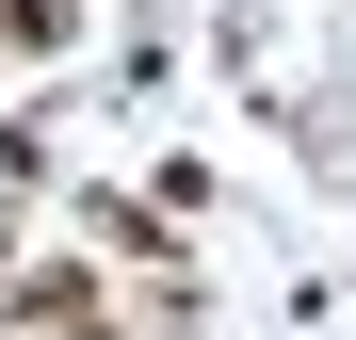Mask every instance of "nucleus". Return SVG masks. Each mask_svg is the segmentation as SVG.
<instances>
[{
	"mask_svg": "<svg viewBox=\"0 0 356 340\" xmlns=\"http://www.w3.org/2000/svg\"><path fill=\"white\" fill-rule=\"evenodd\" d=\"M0 340H17V324H0Z\"/></svg>",
	"mask_w": 356,
	"mask_h": 340,
	"instance_id": "nucleus-3",
	"label": "nucleus"
},
{
	"mask_svg": "<svg viewBox=\"0 0 356 340\" xmlns=\"http://www.w3.org/2000/svg\"><path fill=\"white\" fill-rule=\"evenodd\" d=\"M81 227H97V243H113V259H146V275H178V227H162V211H130V195H97Z\"/></svg>",
	"mask_w": 356,
	"mask_h": 340,
	"instance_id": "nucleus-1",
	"label": "nucleus"
},
{
	"mask_svg": "<svg viewBox=\"0 0 356 340\" xmlns=\"http://www.w3.org/2000/svg\"><path fill=\"white\" fill-rule=\"evenodd\" d=\"M0 49H81V0H0Z\"/></svg>",
	"mask_w": 356,
	"mask_h": 340,
	"instance_id": "nucleus-2",
	"label": "nucleus"
}]
</instances>
